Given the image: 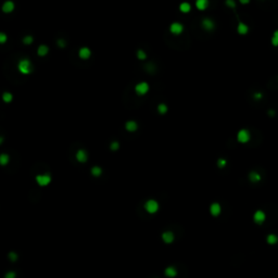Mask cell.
Wrapping results in <instances>:
<instances>
[{
	"label": "cell",
	"instance_id": "4dcf8cb0",
	"mask_svg": "<svg viewBox=\"0 0 278 278\" xmlns=\"http://www.w3.org/2000/svg\"><path fill=\"white\" fill-rule=\"evenodd\" d=\"M9 258H10V260L12 262L17 261V253H14V252H10V253H9Z\"/></svg>",
	"mask_w": 278,
	"mask_h": 278
},
{
	"label": "cell",
	"instance_id": "8992f818",
	"mask_svg": "<svg viewBox=\"0 0 278 278\" xmlns=\"http://www.w3.org/2000/svg\"><path fill=\"white\" fill-rule=\"evenodd\" d=\"M183 30H184V25L179 23V22H174L170 26V32L172 34H174V35H179V34L183 33Z\"/></svg>",
	"mask_w": 278,
	"mask_h": 278
},
{
	"label": "cell",
	"instance_id": "8d00e7d4",
	"mask_svg": "<svg viewBox=\"0 0 278 278\" xmlns=\"http://www.w3.org/2000/svg\"><path fill=\"white\" fill-rule=\"evenodd\" d=\"M240 1V4H248L249 2H250V0H239Z\"/></svg>",
	"mask_w": 278,
	"mask_h": 278
},
{
	"label": "cell",
	"instance_id": "9a60e30c",
	"mask_svg": "<svg viewBox=\"0 0 278 278\" xmlns=\"http://www.w3.org/2000/svg\"><path fill=\"white\" fill-rule=\"evenodd\" d=\"M196 7L199 10H205L209 7V0H196Z\"/></svg>",
	"mask_w": 278,
	"mask_h": 278
},
{
	"label": "cell",
	"instance_id": "3957f363",
	"mask_svg": "<svg viewBox=\"0 0 278 278\" xmlns=\"http://www.w3.org/2000/svg\"><path fill=\"white\" fill-rule=\"evenodd\" d=\"M149 85H148V83H146V82H140V83H138L136 86H135V91H136V94L139 95V96H144V95H146L149 91Z\"/></svg>",
	"mask_w": 278,
	"mask_h": 278
},
{
	"label": "cell",
	"instance_id": "9c48e42d",
	"mask_svg": "<svg viewBox=\"0 0 278 278\" xmlns=\"http://www.w3.org/2000/svg\"><path fill=\"white\" fill-rule=\"evenodd\" d=\"M88 159V154L87 152L85 150H83V149H81V150H78L76 152V160L78 162H81V163H85V162L87 161Z\"/></svg>",
	"mask_w": 278,
	"mask_h": 278
},
{
	"label": "cell",
	"instance_id": "30bf717a",
	"mask_svg": "<svg viewBox=\"0 0 278 278\" xmlns=\"http://www.w3.org/2000/svg\"><path fill=\"white\" fill-rule=\"evenodd\" d=\"M253 218H254V222L256 223V224H262V223L265 221L266 215H265V213L263 211H256L254 213Z\"/></svg>",
	"mask_w": 278,
	"mask_h": 278
},
{
	"label": "cell",
	"instance_id": "d6a6232c",
	"mask_svg": "<svg viewBox=\"0 0 278 278\" xmlns=\"http://www.w3.org/2000/svg\"><path fill=\"white\" fill-rule=\"evenodd\" d=\"M6 41H7V35L4 33H0V43L4 44Z\"/></svg>",
	"mask_w": 278,
	"mask_h": 278
},
{
	"label": "cell",
	"instance_id": "836d02e7",
	"mask_svg": "<svg viewBox=\"0 0 278 278\" xmlns=\"http://www.w3.org/2000/svg\"><path fill=\"white\" fill-rule=\"evenodd\" d=\"M4 278H15V273H13V272H9V273L6 274Z\"/></svg>",
	"mask_w": 278,
	"mask_h": 278
},
{
	"label": "cell",
	"instance_id": "f1b7e54d",
	"mask_svg": "<svg viewBox=\"0 0 278 278\" xmlns=\"http://www.w3.org/2000/svg\"><path fill=\"white\" fill-rule=\"evenodd\" d=\"M226 164H227V161L225 160V159H220L217 161V165H218V168H223L224 166H226Z\"/></svg>",
	"mask_w": 278,
	"mask_h": 278
},
{
	"label": "cell",
	"instance_id": "6da1fadb",
	"mask_svg": "<svg viewBox=\"0 0 278 278\" xmlns=\"http://www.w3.org/2000/svg\"><path fill=\"white\" fill-rule=\"evenodd\" d=\"M17 69L20 71V73L24 74V75H28L34 71L33 64L28 59H23L21 60L17 64Z\"/></svg>",
	"mask_w": 278,
	"mask_h": 278
},
{
	"label": "cell",
	"instance_id": "ba28073f",
	"mask_svg": "<svg viewBox=\"0 0 278 278\" xmlns=\"http://www.w3.org/2000/svg\"><path fill=\"white\" fill-rule=\"evenodd\" d=\"M78 56H79V58L81 59H83V60H87V59H89L91 56V51L89 48L87 47H83L79 49V51H78Z\"/></svg>",
	"mask_w": 278,
	"mask_h": 278
},
{
	"label": "cell",
	"instance_id": "7c38bea8",
	"mask_svg": "<svg viewBox=\"0 0 278 278\" xmlns=\"http://www.w3.org/2000/svg\"><path fill=\"white\" fill-rule=\"evenodd\" d=\"M162 239L165 243H172L174 241V234L172 231H165L162 234Z\"/></svg>",
	"mask_w": 278,
	"mask_h": 278
},
{
	"label": "cell",
	"instance_id": "f546056e",
	"mask_svg": "<svg viewBox=\"0 0 278 278\" xmlns=\"http://www.w3.org/2000/svg\"><path fill=\"white\" fill-rule=\"evenodd\" d=\"M225 4H226V6L229 7V8H233V9L236 8V2H235L234 0H226V1H225Z\"/></svg>",
	"mask_w": 278,
	"mask_h": 278
},
{
	"label": "cell",
	"instance_id": "e0dca14e",
	"mask_svg": "<svg viewBox=\"0 0 278 278\" xmlns=\"http://www.w3.org/2000/svg\"><path fill=\"white\" fill-rule=\"evenodd\" d=\"M164 273H165V275L170 278H173L177 275V271H176V268H175L174 266H168V268H165Z\"/></svg>",
	"mask_w": 278,
	"mask_h": 278
},
{
	"label": "cell",
	"instance_id": "1f68e13d",
	"mask_svg": "<svg viewBox=\"0 0 278 278\" xmlns=\"http://www.w3.org/2000/svg\"><path fill=\"white\" fill-rule=\"evenodd\" d=\"M120 148V144H118V142L117 141H113L112 144H111V149L113 151H115V150H117Z\"/></svg>",
	"mask_w": 278,
	"mask_h": 278
},
{
	"label": "cell",
	"instance_id": "277c9868",
	"mask_svg": "<svg viewBox=\"0 0 278 278\" xmlns=\"http://www.w3.org/2000/svg\"><path fill=\"white\" fill-rule=\"evenodd\" d=\"M250 131H247V129H240L237 134V140L240 142V144H247L249 140H250Z\"/></svg>",
	"mask_w": 278,
	"mask_h": 278
},
{
	"label": "cell",
	"instance_id": "d6986e66",
	"mask_svg": "<svg viewBox=\"0 0 278 278\" xmlns=\"http://www.w3.org/2000/svg\"><path fill=\"white\" fill-rule=\"evenodd\" d=\"M249 178H250V181H251L252 183H258V181H261V175L259 174V173H256V172H251V173L249 174Z\"/></svg>",
	"mask_w": 278,
	"mask_h": 278
},
{
	"label": "cell",
	"instance_id": "5bb4252c",
	"mask_svg": "<svg viewBox=\"0 0 278 278\" xmlns=\"http://www.w3.org/2000/svg\"><path fill=\"white\" fill-rule=\"evenodd\" d=\"M237 32L240 35H246V34H248L249 32V27L247 24L242 23V22H239V24H238L237 26Z\"/></svg>",
	"mask_w": 278,
	"mask_h": 278
},
{
	"label": "cell",
	"instance_id": "7a4b0ae2",
	"mask_svg": "<svg viewBox=\"0 0 278 278\" xmlns=\"http://www.w3.org/2000/svg\"><path fill=\"white\" fill-rule=\"evenodd\" d=\"M144 209H146V211L148 212V213H150V214H153V213H155V212L159 210V203H157L155 200H148L146 203H144Z\"/></svg>",
	"mask_w": 278,
	"mask_h": 278
},
{
	"label": "cell",
	"instance_id": "44dd1931",
	"mask_svg": "<svg viewBox=\"0 0 278 278\" xmlns=\"http://www.w3.org/2000/svg\"><path fill=\"white\" fill-rule=\"evenodd\" d=\"M9 161H10V157L8 155V154L4 153L0 155V164L1 165H7L8 163H9Z\"/></svg>",
	"mask_w": 278,
	"mask_h": 278
},
{
	"label": "cell",
	"instance_id": "7402d4cb",
	"mask_svg": "<svg viewBox=\"0 0 278 278\" xmlns=\"http://www.w3.org/2000/svg\"><path fill=\"white\" fill-rule=\"evenodd\" d=\"M2 100L4 101V102H11V101L13 100V96H12V94L11 92H9V91H6V92H4V95H2Z\"/></svg>",
	"mask_w": 278,
	"mask_h": 278
},
{
	"label": "cell",
	"instance_id": "603a6c76",
	"mask_svg": "<svg viewBox=\"0 0 278 278\" xmlns=\"http://www.w3.org/2000/svg\"><path fill=\"white\" fill-rule=\"evenodd\" d=\"M277 241H278V238L276 235L271 234L267 236V242L269 245H275V243H277Z\"/></svg>",
	"mask_w": 278,
	"mask_h": 278
},
{
	"label": "cell",
	"instance_id": "8fae6325",
	"mask_svg": "<svg viewBox=\"0 0 278 278\" xmlns=\"http://www.w3.org/2000/svg\"><path fill=\"white\" fill-rule=\"evenodd\" d=\"M13 10H14V2L13 1L8 0V1H6V2L2 4V11H4V13H11Z\"/></svg>",
	"mask_w": 278,
	"mask_h": 278
},
{
	"label": "cell",
	"instance_id": "4fadbf2b",
	"mask_svg": "<svg viewBox=\"0 0 278 278\" xmlns=\"http://www.w3.org/2000/svg\"><path fill=\"white\" fill-rule=\"evenodd\" d=\"M221 211H222L221 205L218 204V203H213L210 207V212H211V214L213 216H218V215L221 214Z\"/></svg>",
	"mask_w": 278,
	"mask_h": 278
},
{
	"label": "cell",
	"instance_id": "83f0119b",
	"mask_svg": "<svg viewBox=\"0 0 278 278\" xmlns=\"http://www.w3.org/2000/svg\"><path fill=\"white\" fill-rule=\"evenodd\" d=\"M33 40L34 39H33V37L32 36H25L23 38V43L25 45H30L32 43H33Z\"/></svg>",
	"mask_w": 278,
	"mask_h": 278
},
{
	"label": "cell",
	"instance_id": "d4e9b609",
	"mask_svg": "<svg viewBox=\"0 0 278 278\" xmlns=\"http://www.w3.org/2000/svg\"><path fill=\"white\" fill-rule=\"evenodd\" d=\"M101 173H102V170H101L99 166H94V168H91V174L94 175V176H96V177L100 176Z\"/></svg>",
	"mask_w": 278,
	"mask_h": 278
},
{
	"label": "cell",
	"instance_id": "e575fe53",
	"mask_svg": "<svg viewBox=\"0 0 278 278\" xmlns=\"http://www.w3.org/2000/svg\"><path fill=\"white\" fill-rule=\"evenodd\" d=\"M262 97H263V95H262L261 92H258V94H255V95H254V98L256 99V100H260V99H261Z\"/></svg>",
	"mask_w": 278,
	"mask_h": 278
},
{
	"label": "cell",
	"instance_id": "5b68a950",
	"mask_svg": "<svg viewBox=\"0 0 278 278\" xmlns=\"http://www.w3.org/2000/svg\"><path fill=\"white\" fill-rule=\"evenodd\" d=\"M36 181L39 186H47V185L50 184L51 181V176L49 174H41V175H37L36 176Z\"/></svg>",
	"mask_w": 278,
	"mask_h": 278
},
{
	"label": "cell",
	"instance_id": "ffe728a7",
	"mask_svg": "<svg viewBox=\"0 0 278 278\" xmlns=\"http://www.w3.org/2000/svg\"><path fill=\"white\" fill-rule=\"evenodd\" d=\"M179 10L183 12V13H188L189 11L191 10V4L189 2H183L179 6Z\"/></svg>",
	"mask_w": 278,
	"mask_h": 278
},
{
	"label": "cell",
	"instance_id": "cb8c5ba5",
	"mask_svg": "<svg viewBox=\"0 0 278 278\" xmlns=\"http://www.w3.org/2000/svg\"><path fill=\"white\" fill-rule=\"evenodd\" d=\"M272 45L274 47H278V30H275L273 36H272Z\"/></svg>",
	"mask_w": 278,
	"mask_h": 278
},
{
	"label": "cell",
	"instance_id": "2e32d148",
	"mask_svg": "<svg viewBox=\"0 0 278 278\" xmlns=\"http://www.w3.org/2000/svg\"><path fill=\"white\" fill-rule=\"evenodd\" d=\"M125 128H126L128 131H137L138 125L135 121H128V122H126V124H125Z\"/></svg>",
	"mask_w": 278,
	"mask_h": 278
},
{
	"label": "cell",
	"instance_id": "484cf974",
	"mask_svg": "<svg viewBox=\"0 0 278 278\" xmlns=\"http://www.w3.org/2000/svg\"><path fill=\"white\" fill-rule=\"evenodd\" d=\"M157 111H159V113L161 114H165L166 112H168V105L164 103H161L157 105Z\"/></svg>",
	"mask_w": 278,
	"mask_h": 278
},
{
	"label": "cell",
	"instance_id": "4316f807",
	"mask_svg": "<svg viewBox=\"0 0 278 278\" xmlns=\"http://www.w3.org/2000/svg\"><path fill=\"white\" fill-rule=\"evenodd\" d=\"M137 58L139 60H144V59L147 58V54H146V52H144V50L139 49V50L137 51Z\"/></svg>",
	"mask_w": 278,
	"mask_h": 278
},
{
	"label": "cell",
	"instance_id": "ac0fdd59",
	"mask_svg": "<svg viewBox=\"0 0 278 278\" xmlns=\"http://www.w3.org/2000/svg\"><path fill=\"white\" fill-rule=\"evenodd\" d=\"M48 51H49V48H48L46 45H40V46L38 47V49H37V54H38L39 57H45V56L48 53Z\"/></svg>",
	"mask_w": 278,
	"mask_h": 278
},
{
	"label": "cell",
	"instance_id": "d590c367",
	"mask_svg": "<svg viewBox=\"0 0 278 278\" xmlns=\"http://www.w3.org/2000/svg\"><path fill=\"white\" fill-rule=\"evenodd\" d=\"M58 45H59V46H60L61 48H63L64 46H65V43H64V40H63V39H61V40H59V41H58Z\"/></svg>",
	"mask_w": 278,
	"mask_h": 278
},
{
	"label": "cell",
	"instance_id": "52a82bcc",
	"mask_svg": "<svg viewBox=\"0 0 278 278\" xmlns=\"http://www.w3.org/2000/svg\"><path fill=\"white\" fill-rule=\"evenodd\" d=\"M201 26L204 28L205 30H208V32H211V30H214L215 27V24L214 22L211 20V19H209V17H205V19H203L201 22Z\"/></svg>",
	"mask_w": 278,
	"mask_h": 278
}]
</instances>
